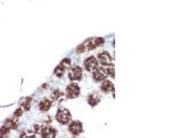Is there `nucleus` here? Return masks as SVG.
Wrapping results in <instances>:
<instances>
[{
  "instance_id": "1",
  "label": "nucleus",
  "mask_w": 184,
  "mask_h": 138,
  "mask_svg": "<svg viewBox=\"0 0 184 138\" xmlns=\"http://www.w3.org/2000/svg\"><path fill=\"white\" fill-rule=\"evenodd\" d=\"M105 40L102 37H92L84 41L82 44L77 48V53H84L92 51L99 46H102L104 44Z\"/></svg>"
},
{
  "instance_id": "2",
  "label": "nucleus",
  "mask_w": 184,
  "mask_h": 138,
  "mask_svg": "<svg viewBox=\"0 0 184 138\" xmlns=\"http://www.w3.org/2000/svg\"><path fill=\"white\" fill-rule=\"evenodd\" d=\"M71 118V114L70 111L68 109L65 108H61L58 109L56 115V119L57 122L61 124H67L70 121Z\"/></svg>"
},
{
  "instance_id": "3",
  "label": "nucleus",
  "mask_w": 184,
  "mask_h": 138,
  "mask_svg": "<svg viewBox=\"0 0 184 138\" xmlns=\"http://www.w3.org/2000/svg\"><path fill=\"white\" fill-rule=\"evenodd\" d=\"M80 87L76 83H72L67 86L66 93V97L68 99L77 98L80 95Z\"/></svg>"
},
{
  "instance_id": "4",
  "label": "nucleus",
  "mask_w": 184,
  "mask_h": 138,
  "mask_svg": "<svg viewBox=\"0 0 184 138\" xmlns=\"http://www.w3.org/2000/svg\"><path fill=\"white\" fill-rule=\"evenodd\" d=\"M71 62L68 58H65L61 61L59 66L56 67L55 70V75L58 78H61L64 75L65 71L67 68H68L70 66Z\"/></svg>"
},
{
  "instance_id": "5",
  "label": "nucleus",
  "mask_w": 184,
  "mask_h": 138,
  "mask_svg": "<svg viewBox=\"0 0 184 138\" xmlns=\"http://www.w3.org/2000/svg\"><path fill=\"white\" fill-rule=\"evenodd\" d=\"M84 66L87 71L93 73L98 68L97 60L95 57L91 56L87 58L84 62Z\"/></svg>"
},
{
  "instance_id": "6",
  "label": "nucleus",
  "mask_w": 184,
  "mask_h": 138,
  "mask_svg": "<svg viewBox=\"0 0 184 138\" xmlns=\"http://www.w3.org/2000/svg\"><path fill=\"white\" fill-rule=\"evenodd\" d=\"M68 131L73 136H77L83 131L82 123L78 120L72 122L68 126Z\"/></svg>"
},
{
  "instance_id": "7",
  "label": "nucleus",
  "mask_w": 184,
  "mask_h": 138,
  "mask_svg": "<svg viewBox=\"0 0 184 138\" xmlns=\"http://www.w3.org/2000/svg\"><path fill=\"white\" fill-rule=\"evenodd\" d=\"M82 77V69L79 66H75L68 71V78L70 80H80Z\"/></svg>"
},
{
  "instance_id": "8",
  "label": "nucleus",
  "mask_w": 184,
  "mask_h": 138,
  "mask_svg": "<svg viewBox=\"0 0 184 138\" xmlns=\"http://www.w3.org/2000/svg\"><path fill=\"white\" fill-rule=\"evenodd\" d=\"M98 61L103 66H110L112 65V58L108 52H103L98 55Z\"/></svg>"
},
{
  "instance_id": "9",
  "label": "nucleus",
  "mask_w": 184,
  "mask_h": 138,
  "mask_svg": "<svg viewBox=\"0 0 184 138\" xmlns=\"http://www.w3.org/2000/svg\"><path fill=\"white\" fill-rule=\"evenodd\" d=\"M108 67H107V68H97L95 71L93 72V77L95 81H97V82H101V81L104 80L108 76H109L108 75Z\"/></svg>"
},
{
  "instance_id": "10",
  "label": "nucleus",
  "mask_w": 184,
  "mask_h": 138,
  "mask_svg": "<svg viewBox=\"0 0 184 138\" xmlns=\"http://www.w3.org/2000/svg\"><path fill=\"white\" fill-rule=\"evenodd\" d=\"M47 124H45V127H43L41 129V135L43 137L46 138H53L56 136L57 131L54 128L47 127Z\"/></svg>"
},
{
  "instance_id": "11",
  "label": "nucleus",
  "mask_w": 184,
  "mask_h": 138,
  "mask_svg": "<svg viewBox=\"0 0 184 138\" xmlns=\"http://www.w3.org/2000/svg\"><path fill=\"white\" fill-rule=\"evenodd\" d=\"M101 88L105 93H110V92H113L114 90V84L109 80H105L102 83Z\"/></svg>"
},
{
  "instance_id": "12",
  "label": "nucleus",
  "mask_w": 184,
  "mask_h": 138,
  "mask_svg": "<svg viewBox=\"0 0 184 138\" xmlns=\"http://www.w3.org/2000/svg\"><path fill=\"white\" fill-rule=\"evenodd\" d=\"M101 101V99L98 94L97 93H92L90 95L88 98V103L89 105H90L92 107H94L97 105Z\"/></svg>"
},
{
  "instance_id": "13",
  "label": "nucleus",
  "mask_w": 184,
  "mask_h": 138,
  "mask_svg": "<svg viewBox=\"0 0 184 138\" xmlns=\"http://www.w3.org/2000/svg\"><path fill=\"white\" fill-rule=\"evenodd\" d=\"M52 103L48 100H43L39 104V108L41 111H47L50 109Z\"/></svg>"
},
{
  "instance_id": "14",
  "label": "nucleus",
  "mask_w": 184,
  "mask_h": 138,
  "mask_svg": "<svg viewBox=\"0 0 184 138\" xmlns=\"http://www.w3.org/2000/svg\"><path fill=\"white\" fill-rule=\"evenodd\" d=\"M64 95V93L61 90H55L51 95V100L53 101H56L57 99H59L60 97H63Z\"/></svg>"
},
{
  "instance_id": "15",
  "label": "nucleus",
  "mask_w": 184,
  "mask_h": 138,
  "mask_svg": "<svg viewBox=\"0 0 184 138\" xmlns=\"http://www.w3.org/2000/svg\"><path fill=\"white\" fill-rule=\"evenodd\" d=\"M5 126L10 129H16V128L17 127V122L14 121V120H9L5 122Z\"/></svg>"
},
{
  "instance_id": "16",
  "label": "nucleus",
  "mask_w": 184,
  "mask_h": 138,
  "mask_svg": "<svg viewBox=\"0 0 184 138\" xmlns=\"http://www.w3.org/2000/svg\"><path fill=\"white\" fill-rule=\"evenodd\" d=\"M30 102H31V99L30 98H27L26 101L21 104V107L23 110H28L30 109Z\"/></svg>"
},
{
  "instance_id": "17",
  "label": "nucleus",
  "mask_w": 184,
  "mask_h": 138,
  "mask_svg": "<svg viewBox=\"0 0 184 138\" xmlns=\"http://www.w3.org/2000/svg\"><path fill=\"white\" fill-rule=\"evenodd\" d=\"M0 132H1V133L2 134V135H7V134L9 133L10 132V129H9V128L6 127V126H4V127H2L1 128V130H0Z\"/></svg>"
},
{
  "instance_id": "18",
  "label": "nucleus",
  "mask_w": 184,
  "mask_h": 138,
  "mask_svg": "<svg viewBox=\"0 0 184 138\" xmlns=\"http://www.w3.org/2000/svg\"><path fill=\"white\" fill-rule=\"evenodd\" d=\"M33 131L34 132V133H40V132L41 131V127H39V125H37V124H36V125H35L34 127H33Z\"/></svg>"
},
{
  "instance_id": "19",
  "label": "nucleus",
  "mask_w": 184,
  "mask_h": 138,
  "mask_svg": "<svg viewBox=\"0 0 184 138\" xmlns=\"http://www.w3.org/2000/svg\"><path fill=\"white\" fill-rule=\"evenodd\" d=\"M21 115H22V109L21 108H19L15 112V115L17 116V117H19Z\"/></svg>"
}]
</instances>
